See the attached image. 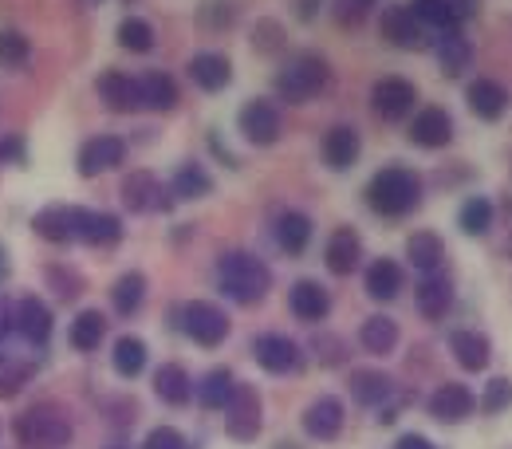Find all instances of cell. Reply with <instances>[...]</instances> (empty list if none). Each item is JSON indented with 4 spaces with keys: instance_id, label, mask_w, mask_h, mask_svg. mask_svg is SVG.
Segmentation results:
<instances>
[{
    "instance_id": "cell-1",
    "label": "cell",
    "mask_w": 512,
    "mask_h": 449,
    "mask_svg": "<svg viewBox=\"0 0 512 449\" xmlns=\"http://www.w3.org/2000/svg\"><path fill=\"white\" fill-rule=\"evenodd\" d=\"M213 276H217V288L225 300L233 304H260L272 288V272L268 264L245 249H229L221 253L217 264H213Z\"/></svg>"
},
{
    "instance_id": "cell-2",
    "label": "cell",
    "mask_w": 512,
    "mask_h": 449,
    "mask_svg": "<svg viewBox=\"0 0 512 449\" xmlns=\"http://www.w3.org/2000/svg\"><path fill=\"white\" fill-rule=\"evenodd\" d=\"M422 205V178L410 166H383L367 182V209L386 221H402Z\"/></svg>"
},
{
    "instance_id": "cell-3",
    "label": "cell",
    "mask_w": 512,
    "mask_h": 449,
    "mask_svg": "<svg viewBox=\"0 0 512 449\" xmlns=\"http://www.w3.org/2000/svg\"><path fill=\"white\" fill-rule=\"evenodd\" d=\"M12 434L24 449H64L71 442V418L56 402H36L24 414H16Z\"/></svg>"
},
{
    "instance_id": "cell-4",
    "label": "cell",
    "mask_w": 512,
    "mask_h": 449,
    "mask_svg": "<svg viewBox=\"0 0 512 449\" xmlns=\"http://www.w3.org/2000/svg\"><path fill=\"white\" fill-rule=\"evenodd\" d=\"M272 87H276V95H280L284 103H292V107L312 103V99L327 95V87H331V67H327V60L316 56V52L296 56V60H288V64L276 71Z\"/></svg>"
},
{
    "instance_id": "cell-5",
    "label": "cell",
    "mask_w": 512,
    "mask_h": 449,
    "mask_svg": "<svg viewBox=\"0 0 512 449\" xmlns=\"http://www.w3.org/2000/svg\"><path fill=\"white\" fill-rule=\"evenodd\" d=\"M182 331L190 335L197 347L213 351V347H221V343L229 339L233 320L225 316V308H217V304H209V300H193V304L182 308Z\"/></svg>"
},
{
    "instance_id": "cell-6",
    "label": "cell",
    "mask_w": 512,
    "mask_h": 449,
    "mask_svg": "<svg viewBox=\"0 0 512 449\" xmlns=\"http://www.w3.org/2000/svg\"><path fill=\"white\" fill-rule=\"evenodd\" d=\"M414 103H418V87L402 75H386L371 87V111L383 123H406L414 115Z\"/></svg>"
},
{
    "instance_id": "cell-7",
    "label": "cell",
    "mask_w": 512,
    "mask_h": 449,
    "mask_svg": "<svg viewBox=\"0 0 512 449\" xmlns=\"http://www.w3.org/2000/svg\"><path fill=\"white\" fill-rule=\"evenodd\" d=\"M253 359L268 375H276V379H288V375H300V371H304V351H300V343L288 339V335H276V331L256 335Z\"/></svg>"
},
{
    "instance_id": "cell-8",
    "label": "cell",
    "mask_w": 512,
    "mask_h": 449,
    "mask_svg": "<svg viewBox=\"0 0 512 449\" xmlns=\"http://www.w3.org/2000/svg\"><path fill=\"white\" fill-rule=\"evenodd\" d=\"M123 162H127V138H119V134H95L75 154V170L83 178H99L107 170H119Z\"/></svg>"
},
{
    "instance_id": "cell-9",
    "label": "cell",
    "mask_w": 512,
    "mask_h": 449,
    "mask_svg": "<svg viewBox=\"0 0 512 449\" xmlns=\"http://www.w3.org/2000/svg\"><path fill=\"white\" fill-rule=\"evenodd\" d=\"M119 201L130 217H142V213H154V209H170V197L162 193V182L154 170H130L119 186Z\"/></svg>"
},
{
    "instance_id": "cell-10",
    "label": "cell",
    "mask_w": 512,
    "mask_h": 449,
    "mask_svg": "<svg viewBox=\"0 0 512 449\" xmlns=\"http://www.w3.org/2000/svg\"><path fill=\"white\" fill-rule=\"evenodd\" d=\"M260 422H264L260 394H256L253 386L237 383V394H233L229 406H225V430H229V438H233V442H256Z\"/></svg>"
},
{
    "instance_id": "cell-11",
    "label": "cell",
    "mask_w": 512,
    "mask_h": 449,
    "mask_svg": "<svg viewBox=\"0 0 512 449\" xmlns=\"http://www.w3.org/2000/svg\"><path fill=\"white\" fill-rule=\"evenodd\" d=\"M379 36H383L386 44L402 48V52H418L426 44V24L414 16L410 4H390L379 16Z\"/></svg>"
},
{
    "instance_id": "cell-12",
    "label": "cell",
    "mask_w": 512,
    "mask_h": 449,
    "mask_svg": "<svg viewBox=\"0 0 512 449\" xmlns=\"http://www.w3.org/2000/svg\"><path fill=\"white\" fill-rule=\"evenodd\" d=\"M83 205H48L32 217V229L36 237H44L48 245H71L79 241V229H83Z\"/></svg>"
},
{
    "instance_id": "cell-13",
    "label": "cell",
    "mask_w": 512,
    "mask_h": 449,
    "mask_svg": "<svg viewBox=\"0 0 512 449\" xmlns=\"http://www.w3.org/2000/svg\"><path fill=\"white\" fill-rule=\"evenodd\" d=\"M237 127L245 134V142H253V146H272L276 138H280V107L272 103V99H249L241 111H237Z\"/></svg>"
},
{
    "instance_id": "cell-14",
    "label": "cell",
    "mask_w": 512,
    "mask_h": 449,
    "mask_svg": "<svg viewBox=\"0 0 512 449\" xmlns=\"http://www.w3.org/2000/svg\"><path fill=\"white\" fill-rule=\"evenodd\" d=\"M95 91H99L103 107L115 111V115H130V111L142 107V83H138V75L119 71V67H107V71L95 79Z\"/></svg>"
},
{
    "instance_id": "cell-15",
    "label": "cell",
    "mask_w": 512,
    "mask_h": 449,
    "mask_svg": "<svg viewBox=\"0 0 512 449\" xmlns=\"http://www.w3.org/2000/svg\"><path fill=\"white\" fill-rule=\"evenodd\" d=\"M304 434L308 438H316V442H335L339 434H343V426H347V406L335 398V394H320L316 402H308V410H304Z\"/></svg>"
},
{
    "instance_id": "cell-16",
    "label": "cell",
    "mask_w": 512,
    "mask_h": 449,
    "mask_svg": "<svg viewBox=\"0 0 512 449\" xmlns=\"http://www.w3.org/2000/svg\"><path fill=\"white\" fill-rule=\"evenodd\" d=\"M465 103H469V111H473L481 123H497V119L509 115L512 91L501 79H473V83L465 87Z\"/></svg>"
},
{
    "instance_id": "cell-17",
    "label": "cell",
    "mask_w": 512,
    "mask_h": 449,
    "mask_svg": "<svg viewBox=\"0 0 512 449\" xmlns=\"http://www.w3.org/2000/svg\"><path fill=\"white\" fill-rule=\"evenodd\" d=\"M359 154H363V138H359V130L351 127V123L327 127L320 142V158L327 170H351L359 162Z\"/></svg>"
},
{
    "instance_id": "cell-18",
    "label": "cell",
    "mask_w": 512,
    "mask_h": 449,
    "mask_svg": "<svg viewBox=\"0 0 512 449\" xmlns=\"http://www.w3.org/2000/svg\"><path fill=\"white\" fill-rule=\"evenodd\" d=\"M410 142L422 150H446L453 142V119L446 107H422L410 115Z\"/></svg>"
},
{
    "instance_id": "cell-19",
    "label": "cell",
    "mask_w": 512,
    "mask_h": 449,
    "mask_svg": "<svg viewBox=\"0 0 512 449\" xmlns=\"http://www.w3.org/2000/svg\"><path fill=\"white\" fill-rule=\"evenodd\" d=\"M426 410H430V418H438V422H446V426H457V422H465V418L477 410V394L465 383H442L430 394Z\"/></svg>"
},
{
    "instance_id": "cell-20",
    "label": "cell",
    "mask_w": 512,
    "mask_h": 449,
    "mask_svg": "<svg viewBox=\"0 0 512 449\" xmlns=\"http://www.w3.org/2000/svg\"><path fill=\"white\" fill-rule=\"evenodd\" d=\"M363 260V241L351 225H339L331 237H327V249H323V264L331 276H351Z\"/></svg>"
},
{
    "instance_id": "cell-21",
    "label": "cell",
    "mask_w": 512,
    "mask_h": 449,
    "mask_svg": "<svg viewBox=\"0 0 512 449\" xmlns=\"http://www.w3.org/2000/svg\"><path fill=\"white\" fill-rule=\"evenodd\" d=\"M449 355L457 359L461 371L477 375V371L489 367L493 347H489V339H485L481 331H473V327H457V331H449Z\"/></svg>"
},
{
    "instance_id": "cell-22",
    "label": "cell",
    "mask_w": 512,
    "mask_h": 449,
    "mask_svg": "<svg viewBox=\"0 0 512 449\" xmlns=\"http://www.w3.org/2000/svg\"><path fill=\"white\" fill-rule=\"evenodd\" d=\"M414 300H418L422 320H430V323L446 320L449 308H453V284H449L446 272H426V276L418 280V288H414Z\"/></svg>"
},
{
    "instance_id": "cell-23",
    "label": "cell",
    "mask_w": 512,
    "mask_h": 449,
    "mask_svg": "<svg viewBox=\"0 0 512 449\" xmlns=\"http://www.w3.org/2000/svg\"><path fill=\"white\" fill-rule=\"evenodd\" d=\"M272 237H276L280 253H288V257H304L308 245H312V217L300 213V209H284V213L276 217V225H272Z\"/></svg>"
},
{
    "instance_id": "cell-24",
    "label": "cell",
    "mask_w": 512,
    "mask_h": 449,
    "mask_svg": "<svg viewBox=\"0 0 512 449\" xmlns=\"http://www.w3.org/2000/svg\"><path fill=\"white\" fill-rule=\"evenodd\" d=\"M186 71H190L193 87H201L205 95H217V91H225L233 83V64L221 52H197L186 64Z\"/></svg>"
},
{
    "instance_id": "cell-25",
    "label": "cell",
    "mask_w": 512,
    "mask_h": 449,
    "mask_svg": "<svg viewBox=\"0 0 512 449\" xmlns=\"http://www.w3.org/2000/svg\"><path fill=\"white\" fill-rule=\"evenodd\" d=\"M288 308L300 323H320L331 312V296L320 280H296L288 292Z\"/></svg>"
},
{
    "instance_id": "cell-26",
    "label": "cell",
    "mask_w": 512,
    "mask_h": 449,
    "mask_svg": "<svg viewBox=\"0 0 512 449\" xmlns=\"http://www.w3.org/2000/svg\"><path fill=\"white\" fill-rule=\"evenodd\" d=\"M52 308L44 304V300H36V296H24L20 304H16V331L32 343V347H44L48 339H52Z\"/></svg>"
},
{
    "instance_id": "cell-27",
    "label": "cell",
    "mask_w": 512,
    "mask_h": 449,
    "mask_svg": "<svg viewBox=\"0 0 512 449\" xmlns=\"http://www.w3.org/2000/svg\"><path fill=\"white\" fill-rule=\"evenodd\" d=\"M363 288H367V296L371 300H379V304H390L398 292H402V264L390 257H379L367 264V272H363Z\"/></svg>"
},
{
    "instance_id": "cell-28",
    "label": "cell",
    "mask_w": 512,
    "mask_h": 449,
    "mask_svg": "<svg viewBox=\"0 0 512 449\" xmlns=\"http://www.w3.org/2000/svg\"><path fill=\"white\" fill-rule=\"evenodd\" d=\"M154 394H158L166 406H174V410L190 406V398H193L190 371H186L182 363H162V367L154 371Z\"/></svg>"
},
{
    "instance_id": "cell-29",
    "label": "cell",
    "mask_w": 512,
    "mask_h": 449,
    "mask_svg": "<svg viewBox=\"0 0 512 449\" xmlns=\"http://www.w3.org/2000/svg\"><path fill=\"white\" fill-rule=\"evenodd\" d=\"M79 241H83V245H91V249H115V245L123 241V221H119L115 213L87 209V213H83Z\"/></svg>"
},
{
    "instance_id": "cell-30",
    "label": "cell",
    "mask_w": 512,
    "mask_h": 449,
    "mask_svg": "<svg viewBox=\"0 0 512 449\" xmlns=\"http://www.w3.org/2000/svg\"><path fill=\"white\" fill-rule=\"evenodd\" d=\"M107 339V316L99 312V308H83L71 327H67V343L79 351V355H91V351H99V343Z\"/></svg>"
},
{
    "instance_id": "cell-31",
    "label": "cell",
    "mask_w": 512,
    "mask_h": 449,
    "mask_svg": "<svg viewBox=\"0 0 512 449\" xmlns=\"http://www.w3.org/2000/svg\"><path fill=\"white\" fill-rule=\"evenodd\" d=\"M406 260L426 276V272H442V260H446V245H442V237L434 233V229H418V233H410V241H406Z\"/></svg>"
},
{
    "instance_id": "cell-32",
    "label": "cell",
    "mask_w": 512,
    "mask_h": 449,
    "mask_svg": "<svg viewBox=\"0 0 512 449\" xmlns=\"http://www.w3.org/2000/svg\"><path fill=\"white\" fill-rule=\"evenodd\" d=\"M142 107H150V111H174L178 107V99H182V91H178V79L170 75V71H146L142 79Z\"/></svg>"
},
{
    "instance_id": "cell-33",
    "label": "cell",
    "mask_w": 512,
    "mask_h": 449,
    "mask_svg": "<svg viewBox=\"0 0 512 449\" xmlns=\"http://www.w3.org/2000/svg\"><path fill=\"white\" fill-rule=\"evenodd\" d=\"M347 390L359 406H383L394 394V383L386 379L383 371H351L347 375Z\"/></svg>"
},
{
    "instance_id": "cell-34",
    "label": "cell",
    "mask_w": 512,
    "mask_h": 449,
    "mask_svg": "<svg viewBox=\"0 0 512 449\" xmlns=\"http://www.w3.org/2000/svg\"><path fill=\"white\" fill-rule=\"evenodd\" d=\"M493 221H497V209H493V201L485 193L465 197L461 209H457V225H461L465 237H485L493 229Z\"/></svg>"
},
{
    "instance_id": "cell-35",
    "label": "cell",
    "mask_w": 512,
    "mask_h": 449,
    "mask_svg": "<svg viewBox=\"0 0 512 449\" xmlns=\"http://www.w3.org/2000/svg\"><path fill=\"white\" fill-rule=\"evenodd\" d=\"M398 335H402L398 323L390 320V316H383V312L371 316V320L359 327V343H363V351H367V355H379V359L398 347Z\"/></svg>"
},
{
    "instance_id": "cell-36",
    "label": "cell",
    "mask_w": 512,
    "mask_h": 449,
    "mask_svg": "<svg viewBox=\"0 0 512 449\" xmlns=\"http://www.w3.org/2000/svg\"><path fill=\"white\" fill-rule=\"evenodd\" d=\"M193 394H197V402H201L205 410H225L229 398L237 394V379H233V371L217 367V371H209L201 383L193 386Z\"/></svg>"
},
{
    "instance_id": "cell-37",
    "label": "cell",
    "mask_w": 512,
    "mask_h": 449,
    "mask_svg": "<svg viewBox=\"0 0 512 449\" xmlns=\"http://www.w3.org/2000/svg\"><path fill=\"white\" fill-rule=\"evenodd\" d=\"M111 363H115V375L119 379H138L146 371V363H150V351H146V343L138 335H123V339H115Z\"/></svg>"
},
{
    "instance_id": "cell-38",
    "label": "cell",
    "mask_w": 512,
    "mask_h": 449,
    "mask_svg": "<svg viewBox=\"0 0 512 449\" xmlns=\"http://www.w3.org/2000/svg\"><path fill=\"white\" fill-rule=\"evenodd\" d=\"M170 190H174V197H182V201H201V197L213 193V178H209V170H205L201 162L190 158V162H182V166L174 170Z\"/></svg>"
},
{
    "instance_id": "cell-39",
    "label": "cell",
    "mask_w": 512,
    "mask_h": 449,
    "mask_svg": "<svg viewBox=\"0 0 512 449\" xmlns=\"http://www.w3.org/2000/svg\"><path fill=\"white\" fill-rule=\"evenodd\" d=\"M146 304V276L142 272H123L111 288V308L119 316H138Z\"/></svg>"
},
{
    "instance_id": "cell-40",
    "label": "cell",
    "mask_w": 512,
    "mask_h": 449,
    "mask_svg": "<svg viewBox=\"0 0 512 449\" xmlns=\"http://www.w3.org/2000/svg\"><path fill=\"white\" fill-rule=\"evenodd\" d=\"M410 8H414V16H418L426 28H438L442 36L461 32V20H457V12H453V0H414Z\"/></svg>"
},
{
    "instance_id": "cell-41",
    "label": "cell",
    "mask_w": 512,
    "mask_h": 449,
    "mask_svg": "<svg viewBox=\"0 0 512 449\" xmlns=\"http://www.w3.org/2000/svg\"><path fill=\"white\" fill-rule=\"evenodd\" d=\"M473 60V44L461 36V32H453V36H442V44H438V67H442V75H461L465 67Z\"/></svg>"
},
{
    "instance_id": "cell-42",
    "label": "cell",
    "mask_w": 512,
    "mask_h": 449,
    "mask_svg": "<svg viewBox=\"0 0 512 449\" xmlns=\"http://www.w3.org/2000/svg\"><path fill=\"white\" fill-rule=\"evenodd\" d=\"M115 36H119V48H127L134 56H146V52L154 48V28H150L142 16H127Z\"/></svg>"
},
{
    "instance_id": "cell-43",
    "label": "cell",
    "mask_w": 512,
    "mask_h": 449,
    "mask_svg": "<svg viewBox=\"0 0 512 449\" xmlns=\"http://www.w3.org/2000/svg\"><path fill=\"white\" fill-rule=\"evenodd\" d=\"M509 406H512V379H505V375L489 379L485 390H481V398H477V410L489 414V418H497V414H505Z\"/></svg>"
},
{
    "instance_id": "cell-44",
    "label": "cell",
    "mask_w": 512,
    "mask_h": 449,
    "mask_svg": "<svg viewBox=\"0 0 512 449\" xmlns=\"http://www.w3.org/2000/svg\"><path fill=\"white\" fill-rule=\"evenodd\" d=\"M32 375H36V367L28 359H0V398H16Z\"/></svg>"
},
{
    "instance_id": "cell-45",
    "label": "cell",
    "mask_w": 512,
    "mask_h": 449,
    "mask_svg": "<svg viewBox=\"0 0 512 449\" xmlns=\"http://www.w3.org/2000/svg\"><path fill=\"white\" fill-rule=\"evenodd\" d=\"M28 60H32L28 36L16 32V28H4V32H0V67H24Z\"/></svg>"
},
{
    "instance_id": "cell-46",
    "label": "cell",
    "mask_w": 512,
    "mask_h": 449,
    "mask_svg": "<svg viewBox=\"0 0 512 449\" xmlns=\"http://www.w3.org/2000/svg\"><path fill=\"white\" fill-rule=\"evenodd\" d=\"M48 284H52V292L60 300H75L83 292V276L75 268H67V264H48Z\"/></svg>"
},
{
    "instance_id": "cell-47",
    "label": "cell",
    "mask_w": 512,
    "mask_h": 449,
    "mask_svg": "<svg viewBox=\"0 0 512 449\" xmlns=\"http://www.w3.org/2000/svg\"><path fill=\"white\" fill-rule=\"evenodd\" d=\"M142 449H190V442H186L174 426H158V430H150V434H146Z\"/></svg>"
},
{
    "instance_id": "cell-48",
    "label": "cell",
    "mask_w": 512,
    "mask_h": 449,
    "mask_svg": "<svg viewBox=\"0 0 512 449\" xmlns=\"http://www.w3.org/2000/svg\"><path fill=\"white\" fill-rule=\"evenodd\" d=\"M24 150H28V142H24L20 134H4V138H0V162L24 166V162H28V158H24Z\"/></svg>"
},
{
    "instance_id": "cell-49",
    "label": "cell",
    "mask_w": 512,
    "mask_h": 449,
    "mask_svg": "<svg viewBox=\"0 0 512 449\" xmlns=\"http://www.w3.org/2000/svg\"><path fill=\"white\" fill-rule=\"evenodd\" d=\"M316 359H320L323 367L343 363V343H339L335 335H323V339H316Z\"/></svg>"
},
{
    "instance_id": "cell-50",
    "label": "cell",
    "mask_w": 512,
    "mask_h": 449,
    "mask_svg": "<svg viewBox=\"0 0 512 449\" xmlns=\"http://www.w3.org/2000/svg\"><path fill=\"white\" fill-rule=\"evenodd\" d=\"M276 44H280V24H272V20H264V24H256V32H253V48H260V52H276Z\"/></svg>"
},
{
    "instance_id": "cell-51",
    "label": "cell",
    "mask_w": 512,
    "mask_h": 449,
    "mask_svg": "<svg viewBox=\"0 0 512 449\" xmlns=\"http://www.w3.org/2000/svg\"><path fill=\"white\" fill-rule=\"evenodd\" d=\"M12 331H16V308H12V304L0 296V343H4Z\"/></svg>"
},
{
    "instance_id": "cell-52",
    "label": "cell",
    "mask_w": 512,
    "mask_h": 449,
    "mask_svg": "<svg viewBox=\"0 0 512 449\" xmlns=\"http://www.w3.org/2000/svg\"><path fill=\"white\" fill-rule=\"evenodd\" d=\"M359 20H363V0H355V4L343 0L339 4V24H359Z\"/></svg>"
},
{
    "instance_id": "cell-53",
    "label": "cell",
    "mask_w": 512,
    "mask_h": 449,
    "mask_svg": "<svg viewBox=\"0 0 512 449\" xmlns=\"http://www.w3.org/2000/svg\"><path fill=\"white\" fill-rule=\"evenodd\" d=\"M394 449H438V446H434L430 438H422V434H402Z\"/></svg>"
},
{
    "instance_id": "cell-54",
    "label": "cell",
    "mask_w": 512,
    "mask_h": 449,
    "mask_svg": "<svg viewBox=\"0 0 512 449\" xmlns=\"http://www.w3.org/2000/svg\"><path fill=\"white\" fill-rule=\"evenodd\" d=\"M477 8H481V0H453V12H457V20H469Z\"/></svg>"
},
{
    "instance_id": "cell-55",
    "label": "cell",
    "mask_w": 512,
    "mask_h": 449,
    "mask_svg": "<svg viewBox=\"0 0 512 449\" xmlns=\"http://www.w3.org/2000/svg\"><path fill=\"white\" fill-rule=\"evenodd\" d=\"M8 272H12V260H8L4 249H0V280H8Z\"/></svg>"
},
{
    "instance_id": "cell-56",
    "label": "cell",
    "mask_w": 512,
    "mask_h": 449,
    "mask_svg": "<svg viewBox=\"0 0 512 449\" xmlns=\"http://www.w3.org/2000/svg\"><path fill=\"white\" fill-rule=\"evenodd\" d=\"M107 449H130V446H107Z\"/></svg>"
},
{
    "instance_id": "cell-57",
    "label": "cell",
    "mask_w": 512,
    "mask_h": 449,
    "mask_svg": "<svg viewBox=\"0 0 512 449\" xmlns=\"http://www.w3.org/2000/svg\"><path fill=\"white\" fill-rule=\"evenodd\" d=\"M363 4H371V0H363Z\"/></svg>"
}]
</instances>
